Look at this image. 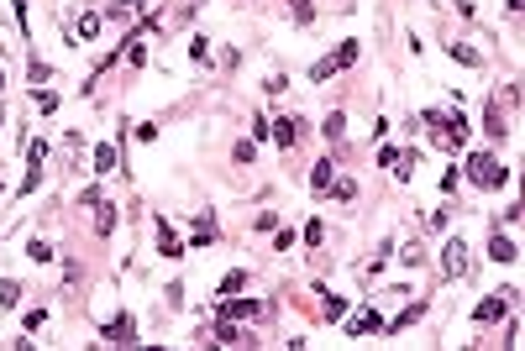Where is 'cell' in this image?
I'll use <instances>...</instances> for the list:
<instances>
[{
  "label": "cell",
  "instance_id": "cell-1",
  "mask_svg": "<svg viewBox=\"0 0 525 351\" xmlns=\"http://www.w3.org/2000/svg\"><path fill=\"white\" fill-rule=\"evenodd\" d=\"M467 173H473L478 189H504V184H510V173H504V163L494 153H473V157H467Z\"/></svg>",
  "mask_w": 525,
  "mask_h": 351
},
{
  "label": "cell",
  "instance_id": "cell-2",
  "mask_svg": "<svg viewBox=\"0 0 525 351\" xmlns=\"http://www.w3.org/2000/svg\"><path fill=\"white\" fill-rule=\"evenodd\" d=\"M358 53H362V42H342V47H336V53H326V58H321V63H315V69H310V79H315V84H326V79H331V74L352 69V63H358Z\"/></svg>",
  "mask_w": 525,
  "mask_h": 351
},
{
  "label": "cell",
  "instance_id": "cell-3",
  "mask_svg": "<svg viewBox=\"0 0 525 351\" xmlns=\"http://www.w3.org/2000/svg\"><path fill=\"white\" fill-rule=\"evenodd\" d=\"M442 273H447V278H462V273H467V241H462V236H452V241H447Z\"/></svg>",
  "mask_w": 525,
  "mask_h": 351
},
{
  "label": "cell",
  "instance_id": "cell-4",
  "mask_svg": "<svg viewBox=\"0 0 525 351\" xmlns=\"http://www.w3.org/2000/svg\"><path fill=\"white\" fill-rule=\"evenodd\" d=\"M221 315H226V320H262V315H268V305H258V299H231V293H226Z\"/></svg>",
  "mask_w": 525,
  "mask_h": 351
},
{
  "label": "cell",
  "instance_id": "cell-5",
  "mask_svg": "<svg viewBox=\"0 0 525 351\" xmlns=\"http://www.w3.org/2000/svg\"><path fill=\"white\" fill-rule=\"evenodd\" d=\"M268 137H274L278 147H294V142L305 137V121H299V116H284V121H278L274 131H268Z\"/></svg>",
  "mask_w": 525,
  "mask_h": 351
},
{
  "label": "cell",
  "instance_id": "cell-6",
  "mask_svg": "<svg viewBox=\"0 0 525 351\" xmlns=\"http://www.w3.org/2000/svg\"><path fill=\"white\" fill-rule=\"evenodd\" d=\"M510 299L515 293L510 289H499V293H489V299H483V305H478V320H483V325H489V320H499L504 309H510Z\"/></svg>",
  "mask_w": 525,
  "mask_h": 351
},
{
  "label": "cell",
  "instance_id": "cell-7",
  "mask_svg": "<svg viewBox=\"0 0 525 351\" xmlns=\"http://www.w3.org/2000/svg\"><path fill=\"white\" fill-rule=\"evenodd\" d=\"M489 257H494V262H515V257H520V246H515L504 231H494V236H489Z\"/></svg>",
  "mask_w": 525,
  "mask_h": 351
},
{
  "label": "cell",
  "instance_id": "cell-8",
  "mask_svg": "<svg viewBox=\"0 0 525 351\" xmlns=\"http://www.w3.org/2000/svg\"><path fill=\"white\" fill-rule=\"evenodd\" d=\"M131 336H137L131 315H121V320H110V325H106V341H110V346H131Z\"/></svg>",
  "mask_w": 525,
  "mask_h": 351
},
{
  "label": "cell",
  "instance_id": "cell-9",
  "mask_svg": "<svg viewBox=\"0 0 525 351\" xmlns=\"http://www.w3.org/2000/svg\"><path fill=\"white\" fill-rule=\"evenodd\" d=\"M90 210H95V231H100V236L116 231V205H110V199H95Z\"/></svg>",
  "mask_w": 525,
  "mask_h": 351
},
{
  "label": "cell",
  "instance_id": "cell-10",
  "mask_svg": "<svg viewBox=\"0 0 525 351\" xmlns=\"http://www.w3.org/2000/svg\"><path fill=\"white\" fill-rule=\"evenodd\" d=\"M158 252H163V257H184V241L168 231V221H158Z\"/></svg>",
  "mask_w": 525,
  "mask_h": 351
},
{
  "label": "cell",
  "instance_id": "cell-11",
  "mask_svg": "<svg viewBox=\"0 0 525 351\" xmlns=\"http://www.w3.org/2000/svg\"><path fill=\"white\" fill-rule=\"evenodd\" d=\"M347 330H352V336H373V330H383V315H378V309H362Z\"/></svg>",
  "mask_w": 525,
  "mask_h": 351
},
{
  "label": "cell",
  "instance_id": "cell-12",
  "mask_svg": "<svg viewBox=\"0 0 525 351\" xmlns=\"http://www.w3.org/2000/svg\"><path fill=\"white\" fill-rule=\"evenodd\" d=\"M215 341H221V346H242V330H237V320L215 315Z\"/></svg>",
  "mask_w": 525,
  "mask_h": 351
},
{
  "label": "cell",
  "instance_id": "cell-13",
  "mask_svg": "<svg viewBox=\"0 0 525 351\" xmlns=\"http://www.w3.org/2000/svg\"><path fill=\"white\" fill-rule=\"evenodd\" d=\"M420 315H426V299H415V305H405V315H399V320H383V330H405V325H415Z\"/></svg>",
  "mask_w": 525,
  "mask_h": 351
},
{
  "label": "cell",
  "instance_id": "cell-14",
  "mask_svg": "<svg viewBox=\"0 0 525 351\" xmlns=\"http://www.w3.org/2000/svg\"><path fill=\"white\" fill-rule=\"evenodd\" d=\"M331 184H336V178H331V163L321 157V163L310 168V189H315V194H331Z\"/></svg>",
  "mask_w": 525,
  "mask_h": 351
},
{
  "label": "cell",
  "instance_id": "cell-15",
  "mask_svg": "<svg viewBox=\"0 0 525 351\" xmlns=\"http://www.w3.org/2000/svg\"><path fill=\"white\" fill-rule=\"evenodd\" d=\"M22 305V283L16 278H0V309H16Z\"/></svg>",
  "mask_w": 525,
  "mask_h": 351
},
{
  "label": "cell",
  "instance_id": "cell-16",
  "mask_svg": "<svg viewBox=\"0 0 525 351\" xmlns=\"http://www.w3.org/2000/svg\"><path fill=\"white\" fill-rule=\"evenodd\" d=\"M242 289H247V273H242V268H231L226 278H221V289H215V293L226 299V293H242Z\"/></svg>",
  "mask_w": 525,
  "mask_h": 351
},
{
  "label": "cell",
  "instance_id": "cell-17",
  "mask_svg": "<svg viewBox=\"0 0 525 351\" xmlns=\"http://www.w3.org/2000/svg\"><path fill=\"white\" fill-rule=\"evenodd\" d=\"M321 299H326V320H342V315H347V299H342V293L321 289Z\"/></svg>",
  "mask_w": 525,
  "mask_h": 351
},
{
  "label": "cell",
  "instance_id": "cell-18",
  "mask_svg": "<svg viewBox=\"0 0 525 351\" xmlns=\"http://www.w3.org/2000/svg\"><path fill=\"white\" fill-rule=\"evenodd\" d=\"M210 241H215V221L200 215V221H194V246H210Z\"/></svg>",
  "mask_w": 525,
  "mask_h": 351
},
{
  "label": "cell",
  "instance_id": "cell-19",
  "mask_svg": "<svg viewBox=\"0 0 525 351\" xmlns=\"http://www.w3.org/2000/svg\"><path fill=\"white\" fill-rule=\"evenodd\" d=\"M26 257H32V262H37V268H48V262H53V246H48V241H42V236H37V241H32V246H26Z\"/></svg>",
  "mask_w": 525,
  "mask_h": 351
},
{
  "label": "cell",
  "instance_id": "cell-20",
  "mask_svg": "<svg viewBox=\"0 0 525 351\" xmlns=\"http://www.w3.org/2000/svg\"><path fill=\"white\" fill-rule=\"evenodd\" d=\"M483 131H489V137H504V110H499V105H489V116H483Z\"/></svg>",
  "mask_w": 525,
  "mask_h": 351
},
{
  "label": "cell",
  "instance_id": "cell-21",
  "mask_svg": "<svg viewBox=\"0 0 525 351\" xmlns=\"http://www.w3.org/2000/svg\"><path fill=\"white\" fill-rule=\"evenodd\" d=\"M116 168V147H95V173H110Z\"/></svg>",
  "mask_w": 525,
  "mask_h": 351
},
{
  "label": "cell",
  "instance_id": "cell-22",
  "mask_svg": "<svg viewBox=\"0 0 525 351\" xmlns=\"http://www.w3.org/2000/svg\"><path fill=\"white\" fill-rule=\"evenodd\" d=\"M342 131H347V116H342V110H331V116H326V137L342 142Z\"/></svg>",
  "mask_w": 525,
  "mask_h": 351
},
{
  "label": "cell",
  "instance_id": "cell-23",
  "mask_svg": "<svg viewBox=\"0 0 525 351\" xmlns=\"http://www.w3.org/2000/svg\"><path fill=\"white\" fill-rule=\"evenodd\" d=\"M289 11H294V22H299V26H310V22H315L310 0H289Z\"/></svg>",
  "mask_w": 525,
  "mask_h": 351
},
{
  "label": "cell",
  "instance_id": "cell-24",
  "mask_svg": "<svg viewBox=\"0 0 525 351\" xmlns=\"http://www.w3.org/2000/svg\"><path fill=\"white\" fill-rule=\"evenodd\" d=\"M37 110H42V116H53V110H58V94H53V89H37Z\"/></svg>",
  "mask_w": 525,
  "mask_h": 351
},
{
  "label": "cell",
  "instance_id": "cell-25",
  "mask_svg": "<svg viewBox=\"0 0 525 351\" xmlns=\"http://www.w3.org/2000/svg\"><path fill=\"white\" fill-rule=\"evenodd\" d=\"M190 58L194 63H210V42H205V37H194V42H190Z\"/></svg>",
  "mask_w": 525,
  "mask_h": 351
},
{
  "label": "cell",
  "instance_id": "cell-26",
  "mask_svg": "<svg viewBox=\"0 0 525 351\" xmlns=\"http://www.w3.org/2000/svg\"><path fill=\"white\" fill-rule=\"evenodd\" d=\"M95 32H100V16L84 11V16H79V37H95Z\"/></svg>",
  "mask_w": 525,
  "mask_h": 351
},
{
  "label": "cell",
  "instance_id": "cell-27",
  "mask_svg": "<svg viewBox=\"0 0 525 351\" xmlns=\"http://www.w3.org/2000/svg\"><path fill=\"white\" fill-rule=\"evenodd\" d=\"M26 74H32V84H48V79H53V69H48L42 58H32V69H26Z\"/></svg>",
  "mask_w": 525,
  "mask_h": 351
},
{
  "label": "cell",
  "instance_id": "cell-28",
  "mask_svg": "<svg viewBox=\"0 0 525 351\" xmlns=\"http://www.w3.org/2000/svg\"><path fill=\"white\" fill-rule=\"evenodd\" d=\"M26 157H32V163H42V157H48V142L32 137V142H26Z\"/></svg>",
  "mask_w": 525,
  "mask_h": 351
},
{
  "label": "cell",
  "instance_id": "cell-29",
  "mask_svg": "<svg viewBox=\"0 0 525 351\" xmlns=\"http://www.w3.org/2000/svg\"><path fill=\"white\" fill-rule=\"evenodd\" d=\"M42 325H48V315H42V309H26V336H37Z\"/></svg>",
  "mask_w": 525,
  "mask_h": 351
},
{
  "label": "cell",
  "instance_id": "cell-30",
  "mask_svg": "<svg viewBox=\"0 0 525 351\" xmlns=\"http://www.w3.org/2000/svg\"><path fill=\"white\" fill-rule=\"evenodd\" d=\"M121 47H126V58H131V63H147V47L137 42V37H131V42H121Z\"/></svg>",
  "mask_w": 525,
  "mask_h": 351
},
{
  "label": "cell",
  "instance_id": "cell-31",
  "mask_svg": "<svg viewBox=\"0 0 525 351\" xmlns=\"http://www.w3.org/2000/svg\"><path fill=\"white\" fill-rule=\"evenodd\" d=\"M321 236H326V221H310V225H305V241H310V246L321 241Z\"/></svg>",
  "mask_w": 525,
  "mask_h": 351
},
{
  "label": "cell",
  "instance_id": "cell-32",
  "mask_svg": "<svg viewBox=\"0 0 525 351\" xmlns=\"http://www.w3.org/2000/svg\"><path fill=\"white\" fill-rule=\"evenodd\" d=\"M121 6H142V0H121Z\"/></svg>",
  "mask_w": 525,
  "mask_h": 351
},
{
  "label": "cell",
  "instance_id": "cell-33",
  "mask_svg": "<svg viewBox=\"0 0 525 351\" xmlns=\"http://www.w3.org/2000/svg\"><path fill=\"white\" fill-rule=\"evenodd\" d=\"M0 89H6V74H0Z\"/></svg>",
  "mask_w": 525,
  "mask_h": 351
}]
</instances>
